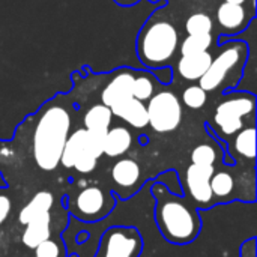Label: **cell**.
Here are the masks:
<instances>
[{
    "label": "cell",
    "mask_w": 257,
    "mask_h": 257,
    "mask_svg": "<svg viewBox=\"0 0 257 257\" xmlns=\"http://www.w3.org/2000/svg\"><path fill=\"white\" fill-rule=\"evenodd\" d=\"M209 185L212 190L214 203H215V199H218V202H227V200H230V197L233 194L235 179L229 172H218L211 176Z\"/></svg>",
    "instance_id": "obj_20"
},
{
    "label": "cell",
    "mask_w": 257,
    "mask_h": 257,
    "mask_svg": "<svg viewBox=\"0 0 257 257\" xmlns=\"http://www.w3.org/2000/svg\"><path fill=\"white\" fill-rule=\"evenodd\" d=\"M50 224H51L50 211H44V212L35 215V217L24 226V232H23V236H21L23 244H24L27 248L35 250L41 242L50 239V235H51Z\"/></svg>",
    "instance_id": "obj_12"
},
{
    "label": "cell",
    "mask_w": 257,
    "mask_h": 257,
    "mask_svg": "<svg viewBox=\"0 0 257 257\" xmlns=\"http://www.w3.org/2000/svg\"><path fill=\"white\" fill-rule=\"evenodd\" d=\"M131 145H133V136L128 128L125 126L108 128L104 137L102 155H107L110 158L120 157L130 151Z\"/></svg>",
    "instance_id": "obj_14"
},
{
    "label": "cell",
    "mask_w": 257,
    "mask_h": 257,
    "mask_svg": "<svg viewBox=\"0 0 257 257\" xmlns=\"http://www.w3.org/2000/svg\"><path fill=\"white\" fill-rule=\"evenodd\" d=\"M206 92L200 86H190L182 93V101L188 108L197 110L202 108L206 102Z\"/></svg>",
    "instance_id": "obj_26"
},
{
    "label": "cell",
    "mask_w": 257,
    "mask_h": 257,
    "mask_svg": "<svg viewBox=\"0 0 257 257\" xmlns=\"http://www.w3.org/2000/svg\"><path fill=\"white\" fill-rule=\"evenodd\" d=\"M235 151L238 155L254 161L256 158V128H244L236 133L235 137Z\"/></svg>",
    "instance_id": "obj_21"
},
{
    "label": "cell",
    "mask_w": 257,
    "mask_h": 257,
    "mask_svg": "<svg viewBox=\"0 0 257 257\" xmlns=\"http://www.w3.org/2000/svg\"><path fill=\"white\" fill-rule=\"evenodd\" d=\"M256 108V98L251 93H235L218 104L214 122L223 136H233L242 130V117L251 114Z\"/></svg>",
    "instance_id": "obj_7"
},
{
    "label": "cell",
    "mask_w": 257,
    "mask_h": 257,
    "mask_svg": "<svg viewBox=\"0 0 257 257\" xmlns=\"http://www.w3.org/2000/svg\"><path fill=\"white\" fill-rule=\"evenodd\" d=\"M212 59L214 57L209 51L182 56L178 62V72L185 80H190V81L200 80L203 77V74L208 71Z\"/></svg>",
    "instance_id": "obj_13"
},
{
    "label": "cell",
    "mask_w": 257,
    "mask_h": 257,
    "mask_svg": "<svg viewBox=\"0 0 257 257\" xmlns=\"http://www.w3.org/2000/svg\"><path fill=\"white\" fill-rule=\"evenodd\" d=\"M247 51L248 48L244 42H233L226 45V48L215 59H212L208 71L199 80V86L205 92L218 89L230 74L241 71L244 60L247 59Z\"/></svg>",
    "instance_id": "obj_5"
},
{
    "label": "cell",
    "mask_w": 257,
    "mask_h": 257,
    "mask_svg": "<svg viewBox=\"0 0 257 257\" xmlns=\"http://www.w3.org/2000/svg\"><path fill=\"white\" fill-rule=\"evenodd\" d=\"M71 133V114L65 105H47L39 114L33 133V158L44 172H53L62 158L66 139Z\"/></svg>",
    "instance_id": "obj_2"
},
{
    "label": "cell",
    "mask_w": 257,
    "mask_h": 257,
    "mask_svg": "<svg viewBox=\"0 0 257 257\" xmlns=\"http://www.w3.org/2000/svg\"><path fill=\"white\" fill-rule=\"evenodd\" d=\"M143 251V236L137 227H108L101 239L95 257H140Z\"/></svg>",
    "instance_id": "obj_6"
},
{
    "label": "cell",
    "mask_w": 257,
    "mask_h": 257,
    "mask_svg": "<svg viewBox=\"0 0 257 257\" xmlns=\"http://www.w3.org/2000/svg\"><path fill=\"white\" fill-rule=\"evenodd\" d=\"M212 44V35H188L181 44V54L190 56L208 51Z\"/></svg>",
    "instance_id": "obj_22"
},
{
    "label": "cell",
    "mask_w": 257,
    "mask_h": 257,
    "mask_svg": "<svg viewBox=\"0 0 257 257\" xmlns=\"http://www.w3.org/2000/svg\"><path fill=\"white\" fill-rule=\"evenodd\" d=\"M105 133L90 131L86 128L69 133L60 164L65 169H75L78 173H90L96 167L98 158L102 155Z\"/></svg>",
    "instance_id": "obj_4"
},
{
    "label": "cell",
    "mask_w": 257,
    "mask_h": 257,
    "mask_svg": "<svg viewBox=\"0 0 257 257\" xmlns=\"http://www.w3.org/2000/svg\"><path fill=\"white\" fill-rule=\"evenodd\" d=\"M110 110L114 116L120 117L122 120H125L126 123H130L137 130L148 126V108L143 104V101L131 98Z\"/></svg>",
    "instance_id": "obj_15"
},
{
    "label": "cell",
    "mask_w": 257,
    "mask_h": 257,
    "mask_svg": "<svg viewBox=\"0 0 257 257\" xmlns=\"http://www.w3.org/2000/svg\"><path fill=\"white\" fill-rule=\"evenodd\" d=\"M212 18L203 12L193 14L185 23V30L188 32V35H208L212 33Z\"/></svg>",
    "instance_id": "obj_23"
},
{
    "label": "cell",
    "mask_w": 257,
    "mask_h": 257,
    "mask_svg": "<svg viewBox=\"0 0 257 257\" xmlns=\"http://www.w3.org/2000/svg\"><path fill=\"white\" fill-rule=\"evenodd\" d=\"M179 35L169 21L148 23L137 38V53L142 63L151 69L164 68L178 50Z\"/></svg>",
    "instance_id": "obj_3"
},
{
    "label": "cell",
    "mask_w": 257,
    "mask_h": 257,
    "mask_svg": "<svg viewBox=\"0 0 257 257\" xmlns=\"http://www.w3.org/2000/svg\"><path fill=\"white\" fill-rule=\"evenodd\" d=\"M215 173L214 166H197L190 164L185 175V185L188 191V197L194 203V206L205 209L214 205V196L209 185L211 176Z\"/></svg>",
    "instance_id": "obj_10"
},
{
    "label": "cell",
    "mask_w": 257,
    "mask_h": 257,
    "mask_svg": "<svg viewBox=\"0 0 257 257\" xmlns=\"http://www.w3.org/2000/svg\"><path fill=\"white\" fill-rule=\"evenodd\" d=\"M226 2H229V3H236V5H242V3H245L247 0H226Z\"/></svg>",
    "instance_id": "obj_31"
},
{
    "label": "cell",
    "mask_w": 257,
    "mask_h": 257,
    "mask_svg": "<svg viewBox=\"0 0 257 257\" xmlns=\"http://www.w3.org/2000/svg\"><path fill=\"white\" fill-rule=\"evenodd\" d=\"M111 117H113V113L107 105L104 104L92 105L84 114V128L90 131L107 133L111 123Z\"/></svg>",
    "instance_id": "obj_18"
},
{
    "label": "cell",
    "mask_w": 257,
    "mask_h": 257,
    "mask_svg": "<svg viewBox=\"0 0 257 257\" xmlns=\"http://www.w3.org/2000/svg\"><path fill=\"white\" fill-rule=\"evenodd\" d=\"M35 257H36V256H35Z\"/></svg>",
    "instance_id": "obj_32"
},
{
    "label": "cell",
    "mask_w": 257,
    "mask_h": 257,
    "mask_svg": "<svg viewBox=\"0 0 257 257\" xmlns=\"http://www.w3.org/2000/svg\"><path fill=\"white\" fill-rule=\"evenodd\" d=\"M36 257H60V247L57 242L47 239L35 248Z\"/></svg>",
    "instance_id": "obj_27"
},
{
    "label": "cell",
    "mask_w": 257,
    "mask_h": 257,
    "mask_svg": "<svg viewBox=\"0 0 257 257\" xmlns=\"http://www.w3.org/2000/svg\"><path fill=\"white\" fill-rule=\"evenodd\" d=\"M154 80L151 75L140 74L134 75V83H133V96L139 101H146L154 95Z\"/></svg>",
    "instance_id": "obj_24"
},
{
    "label": "cell",
    "mask_w": 257,
    "mask_h": 257,
    "mask_svg": "<svg viewBox=\"0 0 257 257\" xmlns=\"http://www.w3.org/2000/svg\"><path fill=\"white\" fill-rule=\"evenodd\" d=\"M155 197V223L163 238L175 245H187L197 239L202 218L193 202L172 193L163 182L152 185Z\"/></svg>",
    "instance_id": "obj_1"
},
{
    "label": "cell",
    "mask_w": 257,
    "mask_h": 257,
    "mask_svg": "<svg viewBox=\"0 0 257 257\" xmlns=\"http://www.w3.org/2000/svg\"><path fill=\"white\" fill-rule=\"evenodd\" d=\"M217 20L223 32L236 33L245 27V9L242 5L224 2L217 9Z\"/></svg>",
    "instance_id": "obj_16"
},
{
    "label": "cell",
    "mask_w": 257,
    "mask_h": 257,
    "mask_svg": "<svg viewBox=\"0 0 257 257\" xmlns=\"http://www.w3.org/2000/svg\"><path fill=\"white\" fill-rule=\"evenodd\" d=\"M12 211V202L8 194H0V226L8 220Z\"/></svg>",
    "instance_id": "obj_28"
},
{
    "label": "cell",
    "mask_w": 257,
    "mask_h": 257,
    "mask_svg": "<svg viewBox=\"0 0 257 257\" xmlns=\"http://www.w3.org/2000/svg\"><path fill=\"white\" fill-rule=\"evenodd\" d=\"M114 197L101 190L99 187H87L81 190L75 197V211L72 212L80 220L95 223L114 208Z\"/></svg>",
    "instance_id": "obj_9"
},
{
    "label": "cell",
    "mask_w": 257,
    "mask_h": 257,
    "mask_svg": "<svg viewBox=\"0 0 257 257\" xmlns=\"http://www.w3.org/2000/svg\"><path fill=\"white\" fill-rule=\"evenodd\" d=\"M217 161V151L211 145H199L191 152V164L214 166Z\"/></svg>",
    "instance_id": "obj_25"
},
{
    "label": "cell",
    "mask_w": 257,
    "mask_h": 257,
    "mask_svg": "<svg viewBox=\"0 0 257 257\" xmlns=\"http://www.w3.org/2000/svg\"><path fill=\"white\" fill-rule=\"evenodd\" d=\"M111 178L113 182L120 188L134 187L140 179V166L131 158H122L113 166Z\"/></svg>",
    "instance_id": "obj_17"
},
{
    "label": "cell",
    "mask_w": 257,
    "mask_h": 257,
    "mask_svg": "<svg viewBox=\"0 0 257 257\" xmlns=\"http://www.w3.org/2000/svg\"><path fill=\"white\" fill-rule=\"evenodd\" d=\"M148 125L157 133H172L182 120V105L172 92H160L149 98Z\"/></svg>",
    "instance_id": "obj_8"
},
{
    "label": "cell",
    "mask_w": 257,
    "mask_h": 257,
    "mask_svg": "<svg viewBox=\"0 0 257 257\" xmlns=\"http://www.w3.org/2000/svg\"><path fill=\"white\" fill-rule=\"evenodd\" d=\"M120 5H133V3H136L137 0H117Z\"/></svg>",
    "instance_id": "obj_30"
},
{
    "label": "cell",
    "mask_w": 257,
    "mask_h": 257,
    "mask_svg": "<svg viewBox=\"0 0 257 257\" xmlns=\"http://www.w3.org/2000/svg\"><path fill=\"white\" fill-rule=\"evenodd\" d=\"M133 83H134V74L131 71L119 72L113 80L105 86V89L101 93L102 104L108 108H113L133 96Z\"/></svg>",
    "instance_id": "obj_11"
},
{
    "label": "cell",
    "mask_w": 257,
    "mask_h": 257,
    "mask_svg": "<svg viewBox=\"0 0 257 257\" xmlns=\"http://www.w3.org/2000/svg\"><path fill=\"white\" fill-rule=\"evenodd\" d=\"M256 238H250L241 245V257H256Z\"/></svg>",
    "instance_id": "obj_29"
},
{
    "label": "cell",
    "mask_w": 257,
    "mask_h": 257,
    "mask_svg": "<svg viewBox=\"0 0 257 257\" xmlns=\"http://www.w3.org/2000/svg\"><path fill=\"white\" fill-rule=\"evenodd\" d=\"M53 194L48 191H39L33 196V199L20 211L18 220L23 226H26L35 215L44 212V211H50L53 206Z\"/></svg>",
    "instance_id": "obj_19"
}]
</instances>
